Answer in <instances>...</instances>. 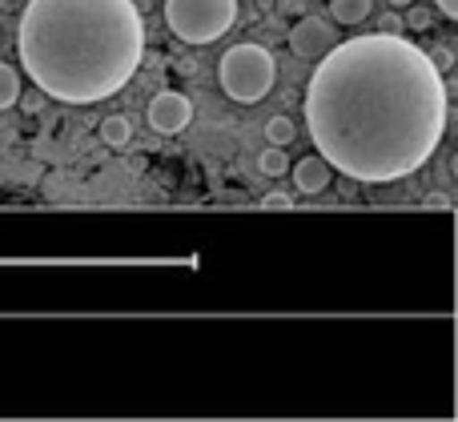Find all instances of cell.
<instances>
[{"instance_id": "6da1fadb", "label": "cell", "mask_w": 458, "mask_h": 422, "mask_svg": "<svg viewBox=\"0 0 458 422\" xmlns=\"http://www.w3.org/2000/svg\"><path fill=\"white\" fill-rule=\"evenodd\" d=\"M446 117L443 69L403 32L330 45L306 89V129L318 157L366 185L419 173L443 145Z\"/></svg>"}, {"instance_id": "7a4b0ae2", "label": "cell", "mask_w": 458, "mask_h": 422, "mask_svg": "<svg viewBox=\"0 0 458 422\" xmlns=\"http://www.w3.org/2000/svg\"><path fill=\"white\" fill-rule=\"evenodd\" d=\"M16 48L45 97L97 105L133 80L145 56V16L133 0H29Z\"/></svg>"}, {"instance_id": "3957f363", "label": "cell", "mask_w": 458, "mask_h": 422, "mask_svg": "<svg viewBox=\"0 0 458 422\" xmlns=\"http://www.w3.org/2000/svg\"><path fill=\"white\" fill-rule=\"evenodd\" d=\"M277 77V61L266 45H253V40H242V45L225 48L222 61H217V80H222V93L233 105H258L266 101V93L274 89Z\"/></svg>"}, {"instance_id": "277c9868", "label": "cell", "mask_w": 458, "mask_h": 422, "mask_svg": "<svg viewBox=\"0 0 458 422\" xmlns=\"http://www.w3.org/2000/svg\"><path fill=\"white\" fill-rule=\"evenodd\" d=\"M237 21V0H165V24L185 45L222 40Z\"/></svg>"}, {"instance_id": "5b68a950", "label": "cell", "mask_w": 458, "mask_h": 422, "mask_svg": "<svg viewBox=\"0 0 458 422\" xmlns=\"http://www.w3.org/2000/svg\"><path fill=\"white\" fill-rule=\"evenodd\" d=\"M190 121H193V101L185 93H177V89H165V93H157L149 101V125L157 133L174 137L182 129H190Z\"/></svg>"}, {"instance_id": "8992f818", "label": "cell", "mask_w": 458, "mask_h": 422, "mask_svg": "<svg viewBox=\"0 0 458 422\" xmlns=\"http://www.w3.org/2000/svg\"><path fill=\"white\" fill-rule=\"evenodd\" d=\"M334 40H338V37L330 32V24L318 21V16H301V21L290 29V48L298 56H306V61H318V56H322Z\"/></svg>"}, {"instance_id": "52a82bcc", "label": "cell", "mask_w": 458, "mask_h": 422, "mask_svg": "<svg viewBox=\"0 0 458 422\" xmlns=\"http://www.w3.org/2000/svg\"><path fill=\"white\" fill-rule=\"evenodd\" d=\"M290 173H293V185H298V193H322L326 185H330V173L334 169L326 165V157H301L298 165H290Z\"/></svg>"}, {"instance_id": "ba28073f", "label": "cell", "mask_w": 458, "mask_h": 422, "mask_svg": "<svg viewBox=\"0 0 458 422\" xmlns=\"http://www.w3.org/2000/svg\"><path fill=\"white\" fill-rule=\"evenodd\" d=\"M370 8H374V0H330V16L338 24H346V29L362 24L370 16Z\"/></svg>"}, {"instance_id": "9c48e42d", "label": "cell", "mask_w": 458, "mask_h": 422, "mask_svg": "<svg viewBox=\"0 0 458 422\" xmlns=\"http://www.w3.org/2000/svg\"><path fill=\"white\" fill-rule=\"evenodd\" d=\"M101 137L109 149H125L129 137H133V125H129V117H105L101 121Z\"/></svg>"}, {"instance_id": "30bf717a", "label": "cell", "mask_w": 458, "mask_h": 422, "mask_svg": "<svg viewBox=\"0 0 458 422\" xmlns=\"http://www.w3.org/2000/svg\"><path fill=\"white\" fill-rule=\"evenodd\" d=\"M16 101H21V72H16L13 64L0 61V113Z\"/></svg>"}, {"instance_id": "8fae6325", "label": "cell", "mask_w": 458, "mask_h": 422, "mask_svg": "<svg viewBox=\"0 0 458 422\" xmlns=\"http://www.w3.org/2000/svg\"><path fill=\"white\" fill-rule=\"evenodd\" d=\"M258 169H261V173H266V177H282L285 169H290V157H285V149H282V145H274V149H261Z\"/></svg>"}, {"instance_id": "7c38bea8", "label": "cell", "mask_w": 458, "mask_h": 422, "mask_svg": "<svg viewBox=\"0 0 458 422\" xmlns=\"http://www.w3.org/2000/svg\"><path fill=\"white\" fill-rule=\"evenodd\" d=\"M266 137H269L274 145H282V149H285V145H290L293 137H298V129H293V121H290V117H274V121L266 125Z\"/></svg>"}, {"instance_id": "4fadbf2b", "label": "cell", "mask_w": 458, "mask_h": 422, "mask_svg": "<svg viewBox=\"0 0 458 422\" xmlns=\"http://www.w3.org/2000/svg\"><path fill=\"white\" fill-rule=\"evenodd\" d=\"M261 209H293V198L285 190H274V193L261 198Z\"/></svg>"}, {"instance_id": "5bb4252c", "label": "cell", "mask_w": 458, "mask_h": 422, "mask_svg": "<svg viewBox=\"0 0 458 422\" xmlns=\"http://www.w3.org/2000/svg\"><path fill=\"white\" fill-rule=\"evenodd\" d=\"M406 8H411V4H406ZM406 24H411V29H430V13H427V8H411V16H406Z\"/></svg>"}, {"instance_id": "9a60e30c", "label": "cell", "mask_w": 458, "mask_h": 422, "mask_svg": "<svg viewBox=\"0 0 458 422\" xmlns=\"http://www.w3.org/2000/svg\"><path fill=\"white\" fill-rule=\"evenodd\" d=\"M422 206H427V209H451V198H446L443 190H435L427 201H422Z\"/></svg>"}, {"instance_id": "2e32d148", "label": "cell", "mask_w": 458, "mask_h": 422, "mask_svg": "<svg viewBox=\"0 0 458 422\" xmlns=\"http://www.w3.org/2000/svg\"><path fill=\"white\" fill-rule=\"evenodd\" d=\"M435 8L446 16V21H458V0H435Z\"/></svg>"}, {"instance_id": "e0dca14e", "label": "cell", "mask_w": 458, "mask_h": 422, "mask_svg": "<svg viewBox=\"0 0 458 422\" xmlns=\"http://www.w3.org/2000/svg\"><path fill=\"white\" fill-rule=\"evenodd\" d=\"M378 32H403V21H398L394 13H386V16H382V29Z\"/></svg>"}, {"instance_id": "ac0fdd59", "label": "cell", "mask_w": 458, "mask_h": 422, "mask_svg": "<svg viewBox=\"0 0 458 422\" xmlns=\"http://www.w3.org/2000/svg\"><path fill=\"white\" fill-rule=\"evenodd\" d=\"M430 61H435L438 69H451V53H446V48H438V53H430Z\"/></svg>"}, {"instance_id": "d6986e66", "label": "cell", "mask_w": 458, "mask_h": 422, "mask_svg": "<svg viewBox=\"0 0 458 422\" xmlns=\"http://www.w3.org/2000/svg\"><path fill=\"white\" fill-rule=\"evenodd\" d=\"M390 8H406V4H414V0H386Z\"/></svg>"}]
</instances>
